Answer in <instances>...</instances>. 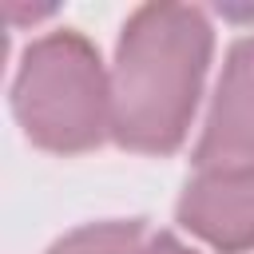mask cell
<instances>
[{"mask_svg": "<svg viewBox=\"0 0 254 254\" xmlns=\"http://www.w3.org/2000/svg\"><path fill=\"white\" fill-rule=\"evenodd\" d=\"M139 246H143L139 222H99L71 230L48 254H139Z\"/></svg>", "mask_w": 254, "mask_h": 254, "instance_id": "5", "label": "cell"}, {"mask_svg": "<svg viewBox=\"0 0 254 254\" xmlns=\"http://www.w3.org/2000/svg\"><path fill=\"white\" fill-rule=\"evenodd\" d=\"M139 254H194V250H187L179 238H171V234H155V238H147L143 246H139Z\"/></svg>", "mask_w": 254, "mask_h": 254, "instance_id": "6", "label": "cell"}, {"mask_svg": "<svg viewBox=\"0 0 254 254\" xmlns=\"http://www.w3.org/2000/svg\"><path fill=\"white\" fill-rule=\"evenodd\" d=\"M179 218L218 250L254 246V167H202L183 190Z\"/></svg>", "mask_w": 254, "mask_h": 254, "instance_id": "3", "label": "cell"}, {"mask_svg": "<svg viewBox=\"0 0 254 254\" xmlns=\"http://www.w3.org/2000/svg\"><path fill=\"white\" fill-rule=\"evenodd\" d=\"M16 115L48 151H87L111 135V75L79 32L40 36L16 71Z\"/></svg>", "mask_w": 254, "mask_h": 254, "instance_id": "2", "label": "cell"}, {"mask_svg": "<svg viewBox=\"0 0 254 254\" xmlns=\"http://www.w3.org/2000/svg\"><path fill=\"white\" fill-rule=\"evenodd\" d=\"M194 159L198 167H254V36L226 56Z\"/></svg>", "mask_w": 254, "mask_h": 254, "instance_id": "4", "label": "cell"}, {"mask_svg": "<svg viewBox=\"0 0 254 254\" xmlns=\"http://www.w3.org/2000/svg\"><path fill=\"white\" fill-rule=\"evenodd\" d=\"M210 60V24L190 4H147L111 64V135L131 151H171L187 135Z\"/></svg>", "mask_w": 254, "mask_h": 254, "instance_id": "1", "label": "cell"}]
</instances>
